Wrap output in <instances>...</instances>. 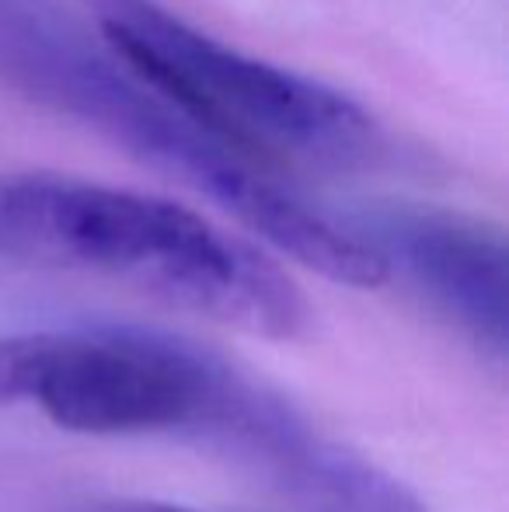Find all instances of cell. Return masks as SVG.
Segmentation results:
<instances>
[{"mask_svg": "<svg viewBox=\"0 0 509 512\" xmlns=\"http://www.w3.org/2000/svg\"><path fill=\"white\" fill-rule=\"evenodd\" d=\"M0 77L28 102L95 129L136 161L196 189L276 251L332 283L374 290L384 262L318 206L164 102L49 0H0Z\"/></svg>", "mask_w": 509, "mask_h": 512, "instance_id": "1", "label": "cell"}, {"mask_svg": "<svg viewBox=\"0 0 509 512\" xmlns=\"http://www.w3.org/2000/svg\"><path fill=\"white\" fill-rule=\"evenodd\" d=\"M342 223L478 356L506 366L509 251L496 223L429 203H370Z\"/></svg>", "mask_w": 509, "mask_h": 512, "instance_id": "5", "label": "cell"}, {"mask_svg": "<svg viewBox=\"0 0 509 512\" xmlns=\"http://www.w3.org/2000/svg\"><path fill=\"white\" fill-rule=\"evenodd\" d=\"M0 262L112 279L262 338H300V286L196 209L56 171H0Z\"/></svg>", "mask_w": 509, "mask_h": 512, "instance_id": "2", "label": "cell"}, {"mask_svg": "<svg viewBox=\"0 0 509 512\" xmlns=\"http://www.w3.org/2000/svg\"><path fill=\"white\" fill-rule=\"evenodd\" d=\"M234 366L133 324L39 328L0 338V405L84 436L203 432Z\"/></svg>", "mask_w": 509, "mask_h": 512, "instance_id": "4", "label": "cell"}, {"mask_svg": "<svg viewBox=\"0 0 509 512\" xmlns=\"http://www.w3.org/2000/svg\"><path fill=\"white\" fill-rule=\"evenodd\" d=\"M297 512H429L426 502L360 450L314 429L293 401H279L238 450Z\"/></svg>", "mask_w": 509, "mask_h": 512, "instance_id": "6", "label": "cell"}, {"mask_svg": "<svg viewBox=\"0 0 509 512\" xmlns=\"http://www.w3.org/2000/svg\"><path fill=\"white\" fill-rule=\"evenodd\" d=\"M77 512H199V509L171 506V502H154V499H98L81 506Z\"/></svg>", "mask_w": 509, "mask_h": 512, "instance_id": "7", "label": "cell"}, {"mask_svg": "<svg viewBox=\"0 0 509 512\" xmlns=\"http://www.w3.org/2000/svg\"><path fill=\"white\" fill-rule=\"evenodd\" d=\"M88 4L123 67L258 168H363L384 154V129L346 91L241 53L157 0Z\"/></svg>", "mask_w": 509, "mask_h": 512, "instance_id": "3", "label": "cell"}]
</instances>
